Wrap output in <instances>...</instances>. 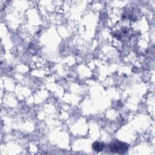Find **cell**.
Masks as SVG:
<instances>
[{"label":"cell","instance_id":"cell-2","mask_svg":"<svg viewBox=\"0 0 155 155\" xmlns=\"http://www.w3.org/2000/svg\"><path fill=\"white\" fill-rule=\"evenodd\" d=\"M104 143L99 142H94L92 145V147L93 150L97 152H99L102 151L104 148Z\"/></svg>","mask_w":155,"mask_h":155},{"label":"cell","instance_id":"cell-1","mask_svg":"<svg viewBox=\"0 0 155 155\" xmlns=\"http://www.w3.org/2000/svg\"><path fill=\"white\" fill-rule=\"evenodd\" d=\"M111 151L117 153V154H124L126 153L128 149V145L123 142L116 141L112 143L110 145Z\"/></svg>","mask_w":155,"mask_h":155}]
</instances>
